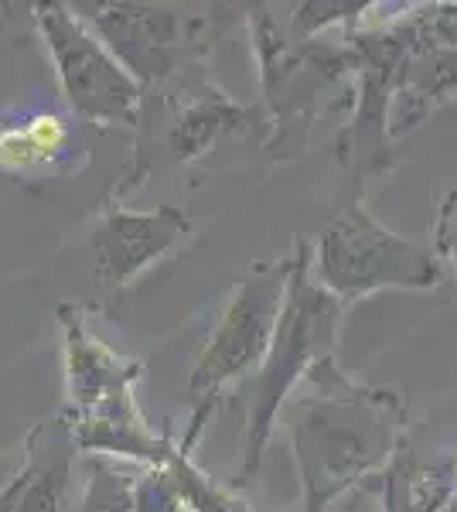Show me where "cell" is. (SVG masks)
Instances as JSON below:
<instances>
[{
    "label": "cell",
    "mask_w": 457,
    "mask_h": 512,
    "mask_svg": "<svg viewBox=\"0 0 457 512\" xmlns=\"http://www.w3.org/2000/svg\"><path fill=\"white\" fill-rule=\"evenodd\" d=\"M161 475L168 478L174 499H178V506H185L191 512H249L243 502L232 499L229 492L215 489V485L198 472L195 465L188 461L185 451H174L168 461L161 465Z\"/></svg>",
    "instance_id": "cell-12"
},
{
    "label": "cell",
    "mask_w": 457,
    "mask_h": 512,
    "mask_svg": "<svg viewBox=\"0 0 457 512\" xmlns=\"http://www.w3.org/2000/svg\"><path fill=\"white\" fill-rule=\"evenodd\" d=\"M65 151H69V127L58 113H35L24 123L0 127V171L7 175L48 168Z\"/></svg>",
    "instance_id": "cell-11"
},
{
    "label": "cell",
    "mask_w": 457,
    "mask_h": 512,
    "mask_svg": "<svg viewBox=\"0 0 457 512\" xmlns=\"http://www.w3.org/2000/svg\"><path fill=\"white\" fill-rule=\"evenodd\" d=\"M72 451H76L72 424L65 420L38 424L28 434V461L0 492V512H58L69 489Z\"/></svg>",
    "instance_id": "cell-9"
},
{
    "label": "cell",
    "mask_w": 457,
    "mask_h": 512,
    "mask_svg": "<svg viewBox=\"0 0 457 512\" xmlns=\"http://www.w3.org/2000/svg\"><path fill=\"white\" fill-rule=\"evenodd\" d=\"M457 492L451 461L423 465L417 458H396L382 475V509L386 512H440Z\"/></svg>",
    "instance_id": "cell-10"
},
{
    "label": "cell",
    "mask_w": 457,
    "mask_h": 512,
    "mask_svg": "<svg viewBox=\"0 0 457 512\" xmlns=\"http://www.w3.org/2000/svg\"><path fill=\"white\" fill-rule=\"evenodd\" d=\"M137 485L123 472L103 465V461H89V489L82 499V512H134Z\"/></svg>",
    "instance_id": "cell-13"
},
{
    "label": "cell",
    "mask_w": 457,
    "mask_h": 512,
    "mask_svg": "<svg viewBox=\"0 0 457 512\" xmlns=\"http://www.w3.org/2000/svg\"><path fill=\"white\" fill-rule=\"evenodd\" d=\"M321 396L294 403V451L304 475V512H324L338 492L400 454L406 410L393 393L359 386L335 366L311 369Z\"/></svg>",
    "instance_id": "cell-1"
},
{
    "label": "cell",
    "mask_w": 457,
    "mask_h": 512,
    "mask_svg": "<svg viewBox=\"0 0 457 512\" xmlns=\"http://www.w3.org/2000/svg\"><path fill=\"white\" fill-rule=\"evenodd\" d=\"M437 246H440V253H444L447 260L454 263V270H457V195H451L444 205H440V216H437Z\"/></svg>",
    "instance_id": "cell-14"
},
{
    "label": "cell",
    "mask_w": 457,
    "mask_h": 512,
    "mask_svg": "<svg viewBox=\"0 0 457 512\" xmlns=\"http://www.w3.org/2000/svg\"><path fill=\"white\" fill-rule=\"evenodd\" d=\"M191 222L178 209H157V212H127L116 209L93 233L96 250V274L106 284L120 287L140 270H147L154 260L171 253L181 239L188 236Z\"/></svg>",
    "instance_id": "cell-8"
},
{
    "label": "cell",
    "mask_w": 457,
    "mask_h": 512,
    "mask_svg": "<svg viewBox=\"0 0 457 512\" xmlns=\"http://www.w3.org/2000/svg\"><path fill=\"white\" fill-rule=\"evenodd\" d=\"M311 263L314 280L335 301H355L379 287L437 284V263L420 246L382 229L362 202L348 205V212L324 229Z\"/></svg>",
    "instance_id": "cell-5"
},
{
    "label": "cell",
    "mask_w": 457,
    "mask_h": 512,
    "mask_svg": "<svg viewBox=\"0 0 457 512\" xmlns=\"http://www.w3.org/2000/svg\"><path fill=\"white\" fill-rule=\"evenodd\" d=\"M342 318V301H335L318 280L311 277V246L297 243V256L290 260V280L284 311H280L273 345L256 369V379L249 386L246 403V465L243 482H249L260 465L263 444L270 437L273 417L284 407L290 386L314 366L331 359Z\"/></svg>",
    "instance_id": "cell-2"
},
{
    "label": "cell",
    "mask_w": 457,
    "mask_h": 512,
    "mask_svg": "<svg viewBox=\"0 0 457 512\" xmlns=\"http://www.w3.org/2000/svg\"><path fill=\"white\" fill-rule=\"evenodd\" d=\"M290 280V260L273 267H256L243 284H236L222 318L209 335L202 359L191 373V400H195V424H191L188 444L202 431V420L219 400L232 379L246 376L249 369H260L267 359L273 332H277L280 311H284ZM188 444L181 451H188Z\"/></svg>",
    "instance_id": "cell-4"
},
{
    "label": "cell",
    "mask_w": 457,
    "mask_h": 512,
    "mask_svg": "<svg viewBox=\"0 0 457 512\" xmlns=\"http://www.w3.org/2000/svg\"><path fill=\"white\" fill-rule=\"evenodd\" d=\"M35 21L72 110L93 123H137L140 82L120 59H113L103 38L72 18L62 4H38Z\"/></svg>",
    "instance_id": "cell-6"
},
{
    "label": "cell",
    "mask_w": 457,
    "mask_h": 512,
    "mask_svg": "<svg viewBox=\"0 0 457 512\" xmlns=\"http://www.w3.org/2000/svg\"><path fill=\"white\" fill-rule=\"evenodd\" d=\"M99 35L113 45L120 55V65L137 82H168L188 69L205 52V41L198 31L205 28V18H185V14L161 11V7H130L110 4L96 7L93 14Z\"/></svg>",
    "instance_id": "cell-7"
},
{
    "label": "cell",
    "mask_w": 457,
    "mask_h": 512,
    "mask_svg": "<svg viewBox=\"0 0 457 512\" xmlns=\"http://www.w3.org/2000/svg\"><path fill=\"white\" fill-rule=\"evenodd\" d=\"M65 321V359H69V393H72V437L82 451L127 454L134 461H147L161 468L178 448L154 437L144 427L134 403V383L140 362H130L113 349H106L96 335L86 332L69 308H62Z\"/></svg>",
    "instance_id": "cell-3"
}]
</instances>
